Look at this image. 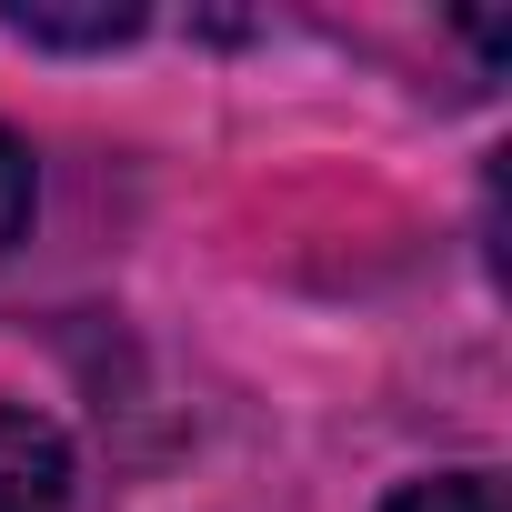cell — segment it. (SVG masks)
I'll use <instances>...</instances> for the list:
<instances>
[{"mask_svg": "<svg viewBox=\"0 0 512 512\" xmlns=\"http://www.w3.org/2000/svg\"><path fill=\"white\" fill-rule=\"evenodd\" d=\"M0 512H71V442L21 402H0Z\"/></svg>", "mask_w": 512, "mask_h": 512, "instance_id": "obj_1", "label": "cell"}, {"mask_svg": "<svg viewBox=\"0 0 512 512\" xmlns=\"http://www.w3.org/2000/svg\"><path fill=\"white\" fill-rule=\"evenodd\" d=\"M0 31L31 41V51H111V41L141 31V11H31V0H11V11H0Z\"/></svg>", "mask_w": 512, "mask_h": 512, "instance_id": "obj_2", "label": "cell"}, {"mask_svg": "<svg viewBox=\"0 0 512 512\" xmlns=\"http://www.w3.org/2000/svg\"><path fill=\"white\" fill-rule=\"evenodd\" d=\"M382 512H502V472H482V462H462V472H422V482H402Z\"/></svg>", "mask_w": 512, "mask_h": 512, "instance_id": "obj_3", "label": "cell"}, {"mask_svg": "<svg viewBox=\"0 0 512 512\" xmlns=\"http://www.w3.org/2000/svg\"><path fill=\"white\" fill-rule=\"evenodd\" d=\"M31 201H41V181H31V151L0 131V251H11L21 231H31Z\"/></svg>", "mask_w": 512, "mask_h": 512, "instance_id": "obj_4", "label": "cell"}]
</instances>
